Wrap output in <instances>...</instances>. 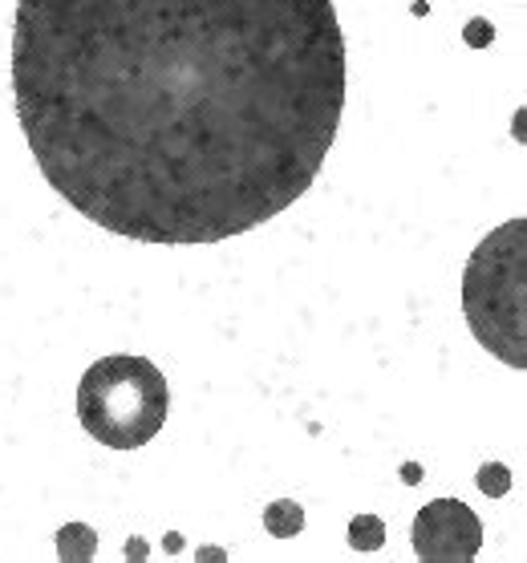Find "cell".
<instances>
[{
    "instance_id": "cell-5",
    "label": "cell",
    "mask_w": 527,
    "mask_h": 563,
    "mask_svg": "<svg viewBox=\"0 0 527 563\" xmlns=\"http://www.w3.org/2000/svg\"><path fill=\"white\" fill-rule=\"evenodd\" d=\"M264 527H268V536L272 539H293L305 531V507L293 499H276L264 511Z\"/></svg>"
},
{
    "instance_id": "cell-8",
    "label": "cell",
    "mask_w": 527,
    "mask_h": 563,
    "mask_svg": "<svg viewBox=\"0 0 527 563\" xmlns=\"http://www.w3.org/2000/svg\"><path fill=\"white\" fill-rule=\"evenodd\" d=\"M479 487L487 490L491 499H503V495L512 490V471H507L503 462H487V466L479 471Z\"/></svg>"
},
{
    "instance_id": "cell-6",
    "label": "cell",
    "mask_w": 527,
    "mask_h": 563,
    "mask_svg": "<svg viewBox=\"0 0 527 563\" xmlns=\"http://www.w3.org/2000/svg\"><path fill=\"white\" fill-rule=\"evenodd\" d=\"M94 548H98V539L86 523H69L57 536V560L65 563H78V560H94Z\"/></svg>"
},
{
    "instance_id": "cell-9",
    "label": "cell",
    "mask_w": 527,
    "mask_h": 563,
    "mask_svg": "<svg viewBox=\"0 0 527 563\" xmlns=\"http://www.w3.org/2000/svg\"><path fill=\"white\" fill-rule=\"evenodd\" d=\"M466 41H471V45H487V41H491V25H479V21H475V25L466 29Z\"/></svg>"
},
{
    "instance_id": "cell-7",
    "label": "cell",
    "mask_w": 527,
    "mask_h": 563,
    "mask_svg": "<svg viewBox=\"0 0 527 563\" xmlns=\"http://www.w3.org/2000/svg\"><path fill=\"white\" fill-rule=\"evenodd\" d=\"M349 543H353V551H382L386 548V523L377 515H358L349 523Z\"/></svg>"
},
{
    "instance_id": "cell-4",
    "label": "cell",
    "mask_w": 527,
    "mask_h": 563,
    "mask_svg": "<svg viewBox=\"0 0 527 563\" xmlns=\"http://www.w3.org/2000/svg\"><path fill=\"white\" fill-rule=\"evenodd\" d=\"M410 539L426 563H471L483 548V523L466 503L435 499L418 511Z\"/></svg>"
},
{
    "instance_id": "cell-3",
    "label": "cell",
    "mask_w": 527,
    "mask_h": 563,
    "mask_svg": "<svg viewBox=\"0 0 527 563\" xmlns=\"http://www.w3.org/2000/svg\"><path fill=\"white\" fill-rule=\"evenodd\" d=\"M167 377L146 357H102L81 373L78 418L110 450H139L167 426Z\"/></svg>"
},
{
    "instance_id": "cell-2",
    "label": "cell",
    "mask_w": 527,
    "mask_h": 563,
    "mask_svg": "<svg viewBox=\"0 0 527 563\" xmlns=\"http://www.w3.org/2000/svg\"><path fill=\"white\" fill-rule=\"evenodd\" d=\"M463 312L483 349L527 369V219H512L475 247L463 272Z\"/></svg>"
},
{
    "instance_id": "cell-1",
    "label": "cell",
    "mask_w": 527,
    "mask_h": 563,
    "mask_svg": "<svg viewBox=\"0 0 527 563\" xmlns=\"http://www.w3.org/2000/svg\"><path fill=\"white\" fill-rule=\"evenodd\" d=\"M17 118L78 216L219 244L305 199L345 114L333 0H21Z\"/></svg>"
}]
</instances>
